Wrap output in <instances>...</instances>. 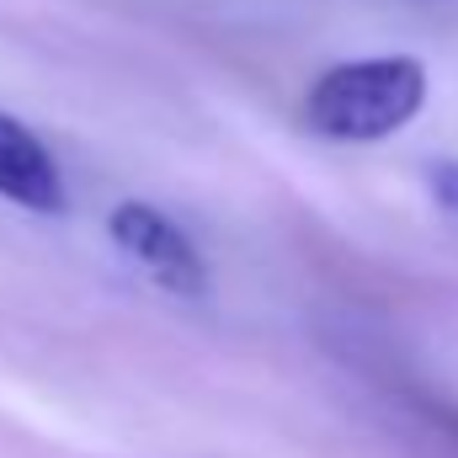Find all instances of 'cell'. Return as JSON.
<instances>
[{"label":"cell","instance_id":"4","mask_svg":"<svg viewBox=\"0 0 458 458\" xmlns=\"http://www.w3.org/2000/svg\"><path fill=\"white\" fill-rule=\"evenodd\" d=\"M427 182H432V198H437V208L458 219V160H437V165L427 171Z\"/></svg>","mask_w":458,"mask_h":458},{"label":"cell","instance_id":"2","mask_svg":"<svg viewBox=\"0 0 458 458\" xmlns=\"http://www.w3.org/2000/svg\"><path fill=\"white\" fill-rule=\"evenodd\" d=\"M107 234L123 250V261L133 272H144L160 293H171V299H203L208 293V261H203L198 240L165 208L128 198L107 214Z\"/></svg>","mask_w":458,"mask_h":458},{"label":"cell","instance_id":"3","mask_svg":"<svg viewBox=\"0 0 458 458\" xmlns=\"http://www.w3.org/2000/svg\"><path fill=\"white\" fill-rule=\"evenodd\" d=\"M0 198H5L11 208L43 214V219L70 208L59 160L48 155V144H43L21 117H11V113H0Z\"/></svg>","mask_w":458,"mask_h":458},{"label":"cell","instance_id":"1","mask_svg":"<svg viewBox=\"0 0 458 458\" xmlns=\"http://www.w3.org/2000/svg\"><path fill=\"white\" fill-rule=\"evenodd\" d=\"M427 64L416 54L342 59L304 91V128L331 144H378L405 133L427 107Z\"/></svg>","mask_w":458,"mask_h":458}]
</instances>
